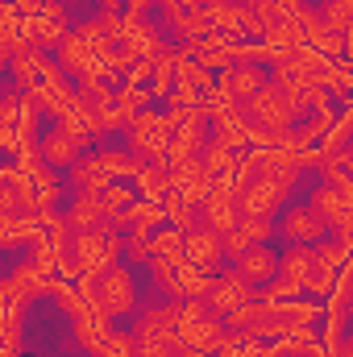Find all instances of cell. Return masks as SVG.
Here are the masks:
<instances>
[{"mask_svg":"<svg viewBox=\"0 0 353 357\" xmlns=\"http://www.w3.org/2000/svg\"><path fill=\"white\" fill-rule=\"evenodd\" d=\"M100 50H104V46H100ZM100 50L88 46L84 38L67 33V38L54 46V63L63 67V75H67V79H88V75H96V59H100Z\"/></svg>","mask_w":353,"mask_h":357,"instance_id":"obj_11","label":"cell"},{"mask_svg":"<svg viewBox=\"0 0 353 357\" xmlns=\"http://www.w3.org/2000/svg\"><path fill=\"white\" fill-rule=\"evenodd\" d=\"M212 142H220V146H229L233 154L237 150H250V137H254V129H250V121H246V112H241V104H229V108H220V112H212Z\"/></svg>","mask_w":353,"mask_h":357,"instance_id":"obj_13","label":"cell"},{"mask_svg":"<svg viewBox=\"0 0 353 357\" xmlns=\"http://www.w3.org/2000/svg\"><path fill=\"white\" fill-rule=\"evenodd\" d=\"M345 42H350V33H337V29H329V25H320V29L308 38V46H312L320 59H345Z\"/></svg>","mask_w":353,"mask_h":357,"instance_id":"obj_24","label":"cell"},{"mask_svg":"<svg viewBox=\"0 0 353 357\" xmlns=\"http://www.w3.org/2000/svg\"><path fill=\"white\" fill-rule=\"evenodd\" d=\"M154 4H158V0H125V4H121V17H125V21H150Z\"/></svg>","mask_w":353,"mask_h":357,"instance_id":"obj_30","label":"cell"},{"mask_svg":"<svg viewBox=\"0 0 353 357\" xmlns=\"http://www.w3.org/2000/svg\"><path fill=\"white\" fill-rule=\"evenodd\" d=\"M237 216H241V208H237V183H233V175L212 178V191H208L204 204H200V225L225 237V233L237 225Z\"/></svg>","mask_w":353,"mask_h":357,"instance_id":"obj_6","label":"cell"},{"mask_svg":"<svg viewBox=\"0 0 353 357\" xmlns=\"http://www.w3.org/2000/svg\"><path fill=\"white\" fill-rule=\"evenodd\" d=\"M316 8H320V17H324V25H329V29H337V33H350L353 0H320Z\"/></svg>","mask_w":353,"mask_h":357,"instance_id":"obj_27","label":"cell"},{"mask_svg":"<svg viewBox=\"0 0 353 357\" xmlns=\"http://www.w3.org/2000/svg\"><path fill=\"white\" fill-rule=\"evenodd\" d=\"M287 199H291V191L283 183H274L270 175L237 183V208H241V216H278L287 208Z\"/></svg>","mask_w":353,"mask_h":357,"instance_id":"obj_7","label":"cell"},{"mask_svg":"<svg viewBox=\"0 0 353 357\" xmlns=\"http://www.w3.org/2000/svg\"><path fill=\"white\" fill-rule=\"evenodd\" d=\"M129 183H133L137 199H154V204H163V199L171 195V167H167V162H146Z\"/></svg>","mask_w":353,"mask_h":357,"instance_id":"obj_19","label":"cell"},{"mask_svg":"<svg viewBox=\"0 0 353 357\" xmlns=\"http://www.w3.org/2000/svg\"><path fill=\"white\" fill-rule=\"evenodd\" d=\"M88 307H96L108 324H112V320H129V316L142 307L137 270H129L125 262H117V266H108L104 274H96V287H91Z\"/></svg>","mask_w":353,"mask_h":357,"instance_id":"obj_1","label":"cell"},{"mask_svg":"<svg viewBox=\"0 0 353 357\" xmlns=\"http://www.w3.org/2000/svg\"><path fill=\"white\" fill-rule=\"evenodd\" d=\"M4 4H8V8H13V4H21V0H4Z\"/></svg>","mask_w":353,"mask_h":357,"instance_id":"obj_33","label":"cell"},{"mask_svg":"<svg viewBox=\"0 0 353 357\" xmlns=\"http://www.w3.org/2000/svg\"><path fill=\"white\" fill-rule=\"evenodd\" d=\"M233 158H237V154H233L229 146H220V142H212V137H208V142L200 146V154H195V162H200V171H204L208 178H225V175H233Z\"/></svg>","mask_w":353,"mask_h":357,"instance_id":"obj_20","label":"cell"},{"mask_svg":"<svg viewBox=\"0 0 353 357\" xmlns=\"http://www.w3.org/2000/svg\"><path fill=\"white\" fill-rule=\"evenodd\" d=\"M67 175H71V187H75V191H104V187L112 183V178L104 175V167H100V158H96L91 150L67 171Z\"/></svg>","mask_w":353,"mask_h":357,"instance_id":"obj_21","label":"cell"},{"mask_svg":"<svg viewBox=\"0 0 353 357\" xmlns=\"http://www.w3.org/2000/svg\"><path fill=\"white\" fill-rule=\"evenodd\" d=\"M183 262L195 270H204V274H216V270L225 266V245H220V233H212V229H191V233H183Z\"/></svg>","mask_w":353,"mask_h":357,"instance_id":"obj_10","label":"cell"},{"mask_svg":"<svg viewBox=\"0 0 353 357\" xmlns=\"http://www.w3.org/2000/svg\"><path fill=\"white\" fill-rule=\"evenodd\" d=\"M233 270L258 291V287H266V282L278 274V250H274L270 241H266V245H250L241 258H233Z\"/></svg>","mask_w":353,"mask_h":357,"instance_id":"obj_14","label":"cell"},{"mask_svg":"<svg viewBox=\"0 0 353 357\" xmlns=\"http://www.w3.org/2000/svg\"><path fill=\"white\" fill-rule=\"evenodd\" d=\"M0 171H4V162H0Z\"/></svg>","mask_w":353,"mask_h":357,"instance_id":"obj_34","label":"cell"},{"mask_svg":"<svg viewBox=\"0 0 353 357\" xmlns=\"http://www.w3.org/2000/svg\"><path fill=\"white\" fill-rule=\"evenodd\" d=\"M67 225L71 233H88V229H100L104 225V204H100V191H75V199L67 204Z\"/></svg>","mask_w":353,"mask_h":357,"instance_id":"obj_18","label":"cell"},{"mask_svg":"<svg viewBox=\"0 0 353 357\" xmlns=\"http://www.w3.org/2000/svg\"><path fill=\"white\" fill-rule=\"evenodd\" d=\"M208 191H212V178L200 171V162H183V167H171V195H179L183 204L200 208Z\"/></svg>","mask_w":353,"mask_h":357,"instance_id":"obj_16","label":"cell"},{"mask_svg":"<svg viewBox=\"0 0 353 357\" xmlns=\"http://www.w3.org/2000/svg\"><path fill=\"white\" fill-rule=\"evenodd\" d=\"M129 333L137 345H175V324H179V303H150V307H137L129 316Z\"/></svg>","mask_w":353,"mask_h":357,"instance_id":"obj_5","label":"cell"},{"mask_svg":"<svg viewBox=\"0 0 353 357\" xmlns=\"http://www.w3.org/2000/svg\"><path fill=\"white\" fill-rule=\"evenodd\" d=\"M167 142H171V121L167 112H154V104L133 112V121L125 125V150L137 154L142 162H163Z\"/></svg>","mask_w":353,"mask_h":357,"instance_id":"obj_3","label":"cell"},{"mask_svg":"<svg viewBox=\"0 0 353 357\" xmlns=\"http://www.w3.org/2000/svg\"><path fill=\"white\" fill-rule=\"evenodd\" d=\"M33 150H38V158H42V167L46 171H71L84 154H88V146L84 142H75L67 129H59V125H50V129H42L38 137H33Z\"/></svg>","mask_w":353,"mask_h":357,"instance_id":"obj_8","label":"cell"},{"mask_svg":"<svg viewBox=\"0 0 353 357\" xmlns=\"http://www.w3.org/2000/svg\"><path fill=\"white\" fill-rule=\"evenodd\" d=\"M8 54H13V46H0V79L8 75Z\"/></svg>","mask_w":353,"mask_h":357,"instance_id":"obj_32","label":"cell"},{"mask_svg":"<svg viewBox=\"0 0 353 357\" xmlns=\"http://www.w3.org/2000/svg\"><path fill=\"white\" fill-rule=\"evenodd\" d=\"M17 38H21V17L0 0V46H17Z\"/></svg>","mask_w":353,"mask_h":357,"instance_id":"obj_29","label":"cell"},{"mask_svg":"<svg viewBox=\"0 0 353 357\" xmlns=\"http://www.w3.org/2000/svg\"><path fill=\"white\" fill-rule=\"evenodd\" d=\"M204 303H208V312L212 316H229V312H237V307H246V303H254V287L237 274V270L220 266L212 274V287H208V295H204Z\"/></svg>","mask_w":353,"mask_h":357,"instance_id":"obj_9","label":"cell"},{"mask_svg":"<svg viewBox=\"0 0 353 357\" xmlns=\"http://www.w3.org/2000/svg\"><path fill=\"white\" fill-rule=\"evenodd\" d=\"M220 79H225V88L233 91V100H237V104H246L254 91L266 88L270 71H266V67H258V63H233L229 71H220Z\"/></svg>","mask_w":353,"mask_h":357,"instance_id":"obj_17","label":"cell"},{"mask_svg":"<svg viewBox=\"0 0 353 357\" xmlns=\"http://www.w3.org/2000/svg\"><path fill=\"white\" fill-rule=\"evenodd\" d=\"M175 84V46L167 50V54H158V59H150V75H146V88L154 100H167V91Z\"/></svg>","mask_w":353,"mask_h":357,"instance_id":"obj_22","label":"cell"},{"mask_svg":"<svg viewBox=\"0 0 353 357\" xmlns=\"http://www.w3.org/2000/svg\"><path fill=\"white\" fill-rule=\"evenodd\" d=\"M67 254L75 258V270L80 274H104L108 266L121 262V233L104 220L100 229H88V233H71V245Z\"/></svg>","mask_w":353,"mask_h":357,"instance_id":"obj_2","label":"cell"},{"mask_svg":"<svg viewBox=\"0 0 353 357\" xmlns=\"http://www.w3.org/2000/svg\"><path fill=\"white\" fill-rule=\"evenodd\" d=\"M345 204H350V199H341V191H337V187H333L329 178L312 183V191H308V208H312V212H320L324 220H329V216H333L337 208H345Z\"/></svg>","mask_w":353,"mask_h":357,"instance_id":"obj_23","label":"cell"},{"mask_svg":"<svg viewBox=\"0 0 353 357\" xmlns=\"http://www.w3.org/2000/svg\"><path fill=\"white\" fill-rule=\"evenodd\" d=\"M46 63H50L46 50H38V46H29V42H17L13 54H8V79H13V91L25 96V91L38 84V75H42Z\"/></svg>","mask_w":353,"mask_h":357,"instance_id":"obj_12","label":"cell"},{"mask_svg":"<svg viewBox=\"0 0 353 357\" xmlns=\"http://www.w3.org/2000/svg\"><path fill=\"white\" fill-rule=\"evenodd\" d=\"M133 357H175V345H137Z\"/></svg>","mask_w":353,"mask_h":357,"instance_id":"obj_31","label":"cell"},{"mask_svg":"<svg viewBox=\"0 0 353 357\" xmlns=\"http://www.w3.org/2000/svg\"><path fill=\"white\" fill-rule=\"evenodd\" d=\"M274 237L287 245H320L329 237V220L320 212H312L308 204H291L274 216Z\"/></svg>","mask_w":353,"mask_h":357,"instance_id":"obj_4","label":"cell"},{"mask_svg":"<svg viewBox=\"0 0 353 357\" xmlns=\"http://www.w3.org/2000/svg\"><path fill=\"white\" fill-rule=\"evenodd\" d=\"M212 25V33L229 38V42H241V17H246V4L241 0H204L200 8Z\"/></svg>","mask_w":353,"mask_h":357,"instance_id":"obj_15","label":"cell"},{"mask_svg":"<svg viewBox=\"0 0 353 357\" xmlns=\"http://www.w3.org/2000/svg\"><path fill=\"white\" fill-rule=\"evenodd\" d=\"M163 212H167V225H175L179 233H191V229H200V208L183 204L179 195H167V199H163Z\"/></svg>","mask_w":353,"mask_h":357,"instance_id":"obj_25","label":"cell"},{"mask_svg":"<svg viewBox=\"0 0 353 357\" xmlns=\"http://www.w3.org/2000/svg\"><path fill=\"white\" fill-rule=\"evenodd\" d=\"M316 250V262L329 270H345V262H350V245H341V241H333V237H324L320 245H312Z\"/></svg>","mask_w":353,"mask_h":357,"instance_id":"obj_28","label":"cell"},{"mask_svg":"<svg viewBox=\"0 0 353 357\" xmlns=\"http://www.w3.org/2000/svg\"><path fill=\"white\" fill-rule=\"evenodd\" d=\"M150 254H167V258H183V233H179L175 225H158L154 233H150Z\"/></svg>","mask_w":353,"mask_h":357,"instance_id":"obj_26","label":"cell"}]
</instances>
